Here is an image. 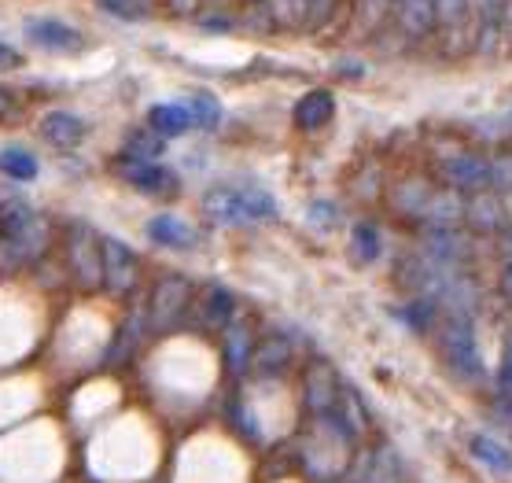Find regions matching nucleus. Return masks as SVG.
<instances>
[{"instance_id": "f257e3e1", "label": "nucleus", "mask_w": 512, "mask_h": 483, "mask_svg": "<svg viewBox=\"0 0 512 483\" xmlns=\"http://www.w3.org/2000/svg\"><path fill=\"white\" fill-rule=\"evenodd\" d=\"M52 244V222L30 207L26 200H0V262L26 266L45 259Z\"/></svg>"}, {"instance_id": "f03ea898", "label": "nucleus", "mask_w": 512, "mask_h": 483, "mask_svg": "<svg viewBox=\"0 0 512 483\" xmlns=\"http://www.w3.org/2000/svg\"><path fill=\"white\" fill-rule=\"evenodd\" d=\"M203 214L214 225H251L277 218V200L258 185H214L203 196Z\"/></svg>"}, {"instance_id": "7ed1b4c3", "label": "nucleus", "mask_w": 512, "mask_h": 483, "mask_svg": "<svg viewBox=\"0 0 512 483\" xmlns=\"http://www.w3.org/2000/svg\"><path fill=\"white\" fill-rule=\"evenodd\" d=\"M439 354H443V362L454 369L457 377L468 380V384H479V380L487 377V366H483V351H479V340H476V325L468 314H446L439 321Z\"/></svg>"}, {"instance_id": "20e7f679", "label": "nucleus", "mask_w": 512, "mask_h": 483, "mask_svg": "<svg viewBox=\"0 0 512 483\" xmlns=\"http://www.w3.org/2000/svg\"><path fill=\"white\" fill-rule=\"evenodd\" d=\"M192 281L181 277V273H166L152 284L148 292V303H144V314H148V332H170L177 329L181 321L188 318V307H192Z\"/></svg>"}, {"instance_id": "39448f33", "label": "nucleus", "mask_w": 512, "mask_h": 483, "mask_svg": "<svg viewBox=\"0 0 512 483\" xmlns=\"http://www.w3.org/2000/svg\"><path fill=\"white\" fill-rule=\"evenodd\" d=\"M63 248H67L70 277L82 288H100L104 284V262H100V233L85 222H70L63 233Z\"/></svg>"}, {"instance_id": "423d86ee", "label": "nucleus", "mask_w": 512, "mask_h": 483, "mask_svg": "<svg viewBox=\"0 0 512 483\" xmlns=\"http://www.w3.org/2000/svg\"><path fill=\"white\" fill-rule=\"evenodd\" d=\"M100 262H104V288L107 292L111 295L137 292L140 259L129 244H122L118 236H100Z\"/></svg>"}, {"instance_id": "0eeeda50", "label": "nucleus", "mask_w": 512, "mask_h": 483, "mask_svg": "<svg viewBox=\"0 0 512 483\" xmlns=\"http://www.w3.org/2000/svg\"><path fill=\"white\" fill-rule=\"evenodd\" d=\"M115 174L133 185V189L148 192V196H177L181 181L170 166L163 163H144V159H129V155H118L115 159Z\"/></svg>"}, {"instance_id": "6e6552de", "label": "nucleus", "mask_w": 512, "mask_h": 483, "mask_svg": "<svg viewBox=\"0 0 512 483\" xmlns=\"http://www.w3.org/2000/svg\"><path fill=\"white\" fill-rule=\"evenodd\" d=\"M472 251V240H468L461 229H443V225H424L420 233V255L431 262V266H443V270H454L468 259Z\"/></svg>"}, {"instance_id": "1a4fd4ad", "label": "nucleus", "mask_w": 512, "mask_h": 483, "mask_svg": "<svg viewBox=\"0 0 512 483\" xmlns=\"http://www.w3.org/2000/svg\"><path fill=\"white\" fill-rule=\"evenodd\" d=\"M439 174H443V181L450 185L454 192H483L490 189V159L479 152H454L450 159H443L439 163Z\"/></svg>"}, {"instance_id": "9d476101", "label": "nucleus", "mask_w": 512, "mask_h": 483, "mask_svg": "<svg viewBox=\"0 0 512 483\" xmlns=\"http://www.w3.org/2000/svg\"><path fill=\"white\" fill-rule=\"evenodd\" d=\"M339 391H343V384H339L336 369L328 366V362H310L303 373V402L306 410L314 413V417H328V413L336 410L339 402Z\"/></svg>"}, {"instance_id": "9b49d317", "label": "nucleus", "mask_w": 512, "mask_h": 483, "mask_svg": "<svg viewBox=\"0 0 512 483\" xmlns=\"http://www.w3.org/2000/svg\"><path fill=\"white\" fill-rule=\"evenodd\" d=\"M188 314H196L203 329H225L236 318V295L225 284H207L199 295H192Z\"/></svg>"}, {"instance_id": "f8f14e48", "label": "nucleus", "mask_w": 512, "mask_h": 483, "mask_svg": "<svg viewBox=\"0 0 512 483\" xmlns=\"http://www.w3.org/2000/svg\"><path fill=\"white\" fill-rule=\"evenodd\" d=\"M291 358H295V347H291L288 336H280V332H269L266 340L255 343V351H251V369L247 373H255L262 380H273L280 373H288Z\"/></svg>"}, {"instance_id": "ddd939ff", "label": "nucleus", "mask_w": 512, "mask_h": 483, "mask_svg": "<svg viewBox=\"0 0 512 483\" xmlns=\"http://www.w3.org/2000/svg\"><path fill=\"white\" fill-rule=\"evenodd\" d=\"M461 225H468L472 233H490V236H498L501 229H505V207H501V200H498V192H490V189H483V192H472L465 200V222Z\"/></svg>"}, {"instance_id": "4468645a", "label": "nucleus", "mask_w": 512, "mask_h": 483, "mask_svg": "<svg viewBox=\"0 0 512 483\" xmlns=\"http://www.w3.org/2000/svg\"><path fill=\"white\" fill-rule=\"evenodd\" d=\"M222 351H225V366L233 377H247V369H251V351H255V332L251 325L240 318H233L229 325L222 329Z\"/></svg>"}, {"instance_id": "2eb2a0df", "label": "nucleus", "mask_w": 512, "mask_h": 483, "mask_svg": "<svg viewBox=\"0 0 512 483\" xmlns=\"http://www.w3.org/2000/svg\"><path fill=\"white\" fill-rule=\"evenodd\" d=\"M23 37L30 45L52 48V52H70V48L82 45V34L74 26L59 23V19H26Z\"/></svg>"}, {"instance_id": "dca6fc26", "label": "nucleus", "mask_w": 512, "mask_h": 483, "mask_svg": "<svg viewBox=\"0 0 512 483\" xmlns=\"http://www.w3.org/2000/svg\"><path fill=\"white\" fill-rule=\"evenodd\" d=\"M144 233H148L152 244L170 248V251H188V248H196L199 244L196 229H192L188 222H181V218H174V214H155L152 222L144 225Z\"/></svg>"}, {"instance_id": "f3484780", "label": "nucleus", "mask_w": 512, "mask_h": 483, "mask_svg": "<svg viewBox=\"0 0 512 483\" xmlns=\"http://www.w3.org/2000/svg\"><path fill=\"white\" fill-rule=\"evenodd\" d=\"M395 26L409 41L428 37L439 26V19H435V0H395Z\"/></svg>"}, {"instance_id": "a211bd4d", "label": "nucleus", "mask_w": 512, "mask_h": 483, "mask_svg": "<svg viewBox=\"0 0 512 483\" xmlns=\"http://www.w3.org/2000/svg\"><path fill=\"white\" fill-rule=\"evenodd\" d=\"M37 130L52 148H78L85 141V118L74 111H48Z\"/></svg>"}, {"instance_id": "6ab92c4d", "label": "nucleus", "mask_w": 512, "mask_h": 483, "mask_svg": "<svg viewBox=\"0 0 512 483\" xmlns=\"http://www.w3.org/2000/svg\"><path fill=\"white\" fill-rule=\"evenodd\" d=\"M144 332H148V314H144V303H137L133 314L118 325L115 340H111V351H107V366H122V362H129V354L140 347Z\"/></svg>"}, {"instance_id": "aec40b11", "label": "nucleus", "mask_w": 512, "mask_h": 483, "mask_svg": "<svg viewBox=\"0 0 512 483\" xmlns=\"http://www.w3.org/2000/svg\"><path fill=\"white\" fill-rule=\"evenodd\" d=\"M332 115H336V96L328 93V89H314V93H306L303 100L295 104V126L306 133L328 126Z\"/></svg>"}, {"instance_id": "412c9836", "label": "nucleus", "mask_w": 512, "mask_h": 483, "mask_svg": "<svg viewBox=\"0 0 512 483\" xmlns=\"http://www.w3.org/2000/svg\"><path fill=\"white\" fill-rule=\"evenodd\" d=\"M428 225H443V229H461V222H465V196L454 189L446 192H431L428 207H424V214H420Z\"/></svg>"}, {"instance_id": "4be33fe9", "label": "nucleus", "mask_w": 512, "mask_h": 483, "mask_svg": "<svg viewBox=\"0 0 512 483\" xmlns=\"http://www.w3.org/2000/svg\"><path fill=\"white\" fill-rule=\"evenodd\" d=\"M148 130L155 137H181L185 130H192V118H188V107L185 104H155L148 111Z\"/></svg>"}, {"instance_id": "5701e85b", "label": "nucleus", "mask_w": 512, "mask_h": 483, "mask_svg": "<svg viewBox=\"0 0 512 483\" xmlns=\"http://www.w3.org/2000/svg\"><path fill=\"white\" fill-rule=\"evenodd\" d=\"M468 454L479 461V465H487L490 472H498V476H509L512 472V450H505L494 436H468Z\"/></svg>"}, {"instance_id": "b1692460", "label": "nucleus", "mask_w": 512, "mask_h": 483, "mask_svg": "<svg viewBox=\"0 0 512 483\" xmlns=\"http://www.w3.org/2000/svg\"><path fill=\"white\" fill-rule=\"evenodd\" d=\"M350 251H354V259L365 262V266L376 262L384 255V236H380V229H376L373 222H358L350 229Z\"/></svg>"}, {"instance_id": "393cba45", "label": "nucleus", "mask_w": 512, "mask_h": 483, "mask_svg": "<svg viewBox=\"0 0 512 483\" xmlns=\"http://www.w3.org/2000/svg\"><path fill=\"white\" fill-rule=\"evenodd\" d=\"M0 174L12 177V181H34L37 159L19 144H8V148H0Z\"/></svg>"}, {"instance_id": "a878e982", "label": "nucleus", "mask_w": 512, "mask_h": 483, "mask_svg": "<svg viewBox=\"0 0 512 483\" xmlns=\"http://www.w3.org/2000/svg\"><path fill=\"white\" fill-rule=\"evenodd\" d=\"M185 107H188V118H192L196 130H218V122H222V104H218V96L192 93L185 100Z\"/></svg>"}, {"instance_id": "bb28decb", "label": "nucleus", "mask_w": 512, "mask_h": 483, "mask_svg": "<svg viewBox=\"0 0 512 483\" xmlns=\"http://www.w3.org/2000/svg\"><path fill=\"white\" fill-rule=\"evenodd\" d=\"M365 483H402V458H398L395 447H376L373 450V465H369V476Z\"/></svg>"}, {"instance_id": "cd10ccee", "label": "nucleus", "mask_w": 512, "mask_h": 483, "mask_svg": "<svg viewBox=\"0 0 512 483\" xmlns=\"http://www.w3.org/2000/svg\"><path fill=\"white\" fill-rule=\"evenodd\" d=\"M129 159H144V163H159L166 155V141L163 137H155L152 130H133L126 137V152Z\"/></svg>"}, {"instance_id": "c85d7f7f", "label": "nucleus", "mask_w": 512, "mask_h": 483, "mask_svg": "<svg viewBox=\"0 0 512 483\" xmlns=\"http://www.w3.org/2000/svg\"><path fill=\"white\" fill-rule=\"evenodd\" d=\"M395 314H398V321L409 325L413 332H431V325H435V318H439V307L417 295V299H409L406 307H398Z\"/></svg>"}, {"instance_id": "c756f323", "label": "nucleus", "mask_w": 512, "mask_h": 483, "mask_svg": "<svg viewBox=\"0 0 512 483\" xmlns=\"http://www.w3.org/2000/svg\"><path fill=\"white\" fill-rule=\"evenodd\" d=\"M431 192H435V189H428L420 177H413V181H406V185L395 192V207L402 214H413V218H420V214H424V207H428V200H431Z\"/></svg>"}, {"instance_id": "7c9ffc66", "label": "nucleus", "mask_w": 512, "mask_h": 483, "mask_svg": "<svg viewBox=\"0 0 512 483\" xmlns=\"http://www.w3.org/2000/svg\"><path fill=\"white\" fill-rule=\"evenodd\" d=\"M104 12H111V15H118V19H144L148 15V0H96Z\"/></svg>"}, {"instance_id": "2f4dec72", "label": "nucleus", "mask_w": 512, "mask_h": 483, "mask_svg": "<svg viewBox=\"0 0 512 483\" xmlns=\"http://www.w3.org/2000/svg\"><path fill=\"white\" fill-rule=\"evenodd\" d=\"M468 4L472 0H435V19L443 26H461L468 19Z\"/></svg>"}, {"instance_id": "473e14b6", "label": "nucleus", "mask_w": 512, "mask_h": 483, "mask_svg": "<svg viewBox=\"0 0 512 483\" xmlns=\"http://www.w3.org/2000/svg\"><path fill=\"white\" fill-rule=\"evenodd\" d=\"M490 192H512V152H501L490 163Z\"/></svg>"}, {"instance_id": "72a5a7b5", "label": "nucleus", "mask_w": 512, "mask_h": 483, "mask_svg": "<svg viewBox=\"0 0 512 483\" xmlns=\"http://www.w3.org/2000/svg\"><path fill=\"white\" fill-rule=\"evenodd\" d=\"M310 222H317L321 229H332V225H336V207L325 200L310 203Z\"/></svg>"}, {"instance_id": "f704fd0d", "label": "nucleus", "mask_w": 512, "mask_h": 483, "mask_svg": "<svg viewBox=\"0 0 512 483\" xmlns=\"http://www.w3.org/2000/svg\"><path fill=\"white\" fill-rule=\"evenodd\" d=\"M12 67H23V56L12 45H0V71H12Z\"/></svg>"}, {"instance_id": "c9c22d12", "label": "nucleus", "mask_w": 512, "mask_h": 483, "mask_svg": "<svg viewBox=\"0 0 512 483\" xmlns=\"http://www.w3.org/2000/svg\"><path fill=\"white\" fill-rule=\"evenodd\" d=\"M306 4V19H325L332 12V0H303Z\"/></svg>"}, {"instance_id": "e433bc0d", "label": "nucleus", "mask_w": 512, "mask_h": 483, "mask_svg": "<svg viewBox=\"0 0 512 483\" xmlns=\"http://www.w3.org/2000/svg\"><path fill=\"white\" fill-rule=\"evenodd\" d=\"M199 26H203V30H222V34H225V30H233L236 23L229 19V15H207Z\"/></svg>"}, {"instance_id": "4c0bfd02", "label": "nucleus", "mask_w": 512, "mask_h": 483, "mask_svg": "<svg viewBox=\"0 0 512 483\" xmlns=\"http://www.w3.org/2000/svg\"><path fill=\"white\" fill-rule=\"evenodd\" d=\"M498 380H501V388H505V391H509V395H512V347H509V351H505V362H501Z\"/></svg>"}, {"instance_id": "58836bf2", "label": "nucleus", "mask_w": 512, "mask_h": 483, "mask_svg": "<svg viewBox=\"0 0 512 483\" xmlns=\"http://www.w3.org/2000/svg\"><path fill=\"white\" fill-rule=\"evenodd\" d=\"M501 295L512 299V259L505 262V273H501Z\"/></svg>"}, {"instance_id": "ea45409f", "label": "nucleus", "mask_w": 512, "mask_h": 483, "mask_svg": "<svg viewBox=\"0 0 512 483\" xmlns=\"http://www.w3.org/2000/svg\"><path fill=\"white\" fill-rule=\"evenodd\" d=\"M12 107H15V96L8 93V89H0V118L12 115Z\"/></svg>"}, {"instance_id": "a19ab883", "label": "nucleus", "mask_w": 512, "mask_h": 483, "mask_svg": "<svg viewBox=\"0 0 512 483\" xmlns=\"http://www.w3.org/2000/svg\"><path fill=\"white\" fill-rule=\"evenodd\" d=\"M365 4H369V8H373L376 15H384L387 8H395V0H365Z\"/></svg>"}, {"instance_id": "79ce46f5", "label": "nucleus", "mask_w": 512, "mask_h": 483, "mask_svg": "<svg viewBox=\"0 0 512 483\" xmlns=\"http://www.w3.org/2000/svg\"><path fill=\"white\" fill-rule=\"evenodd\" d=\"M328 483H350V480H343V476H339V480H328Z\"/></svg>"}]
</instances>
